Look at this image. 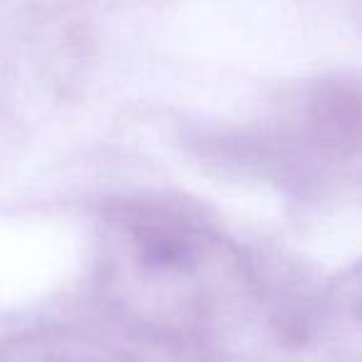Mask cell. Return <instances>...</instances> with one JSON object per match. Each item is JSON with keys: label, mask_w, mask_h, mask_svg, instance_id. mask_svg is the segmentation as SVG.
Returning a JSON list of instances; mask_svg holds the SVG:
<instances>
[{"label": "cell", "mask_w": 362, "mask_h": 362, "mask_svg": "<svg viewBox=\"0 0 362 362\" xmlns=\"http://www.w3.org/2000/svg\"><path fill=\"white\" fill-rule=\"evenodd\" d=\"M97 286L107 310L136 335L253 362L278 352L286 317L268 305L256 266L233 238L179 206L124 202L102 218Z\"/></svg>", "instance_id": "obj_1"}, {"label": "cell", "mask_w": 362, "mask_h": 362, "mask_svg": "<svg viewBox=\"0 0 362 362\" xmlns=\"http://www.w3.org/2000/svg\"><path fill=\"white\" fill-rule=\"evenodd\" d=\"M278 119L281 139L293 149L315 159H350L362 151V80L330 75L308 82Z\"/></svg>", "instance_id": "obj_2"}, {"label": "cell", "mask_w": 362, "mask_h": 362, "mask_svg": "<svg viewBox=\"0 0 362 362\" xmlns=\"http://www.w3.org/2000/svg\"><path fill=\"white\" fill-rule=\"evenodd\" d=\"M0 362H134L110 342L75 327L37 325L0 340Z\"/></svg>", "instance_id": "obj_3"}, {"label": "cell", "mask_w": 362, "mask_h": 362, "mask_svg": "<svg viewBox=\"0 0 362 362\" xmlns=\"http://www.w3.org/2000/svg\"><path fill=\"white\" fill-rule=\"evenodd\" d=\"M332 305L345 317L347 325L360 330L362 335V258L352 263L332 288Z\"/></svg>", "instance_id": "obj_4"}]
</instances>
